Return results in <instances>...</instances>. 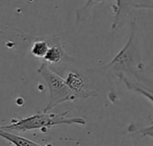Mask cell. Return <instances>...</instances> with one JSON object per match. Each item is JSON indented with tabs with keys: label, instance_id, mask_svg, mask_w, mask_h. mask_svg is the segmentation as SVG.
<instances>
[{
	"label": "cell",
	"instance_id": "obj_1",
	"mask_svg": "<svg viewBox=\"0 0 153 146\" xmlns=\"http://www.w3.org/2000/svg\"><path fill=\"white\" fill-rule=\"evenodd\" d=\"M68 111L62 113H38L21 119H13L11 124L0 126L6 131L26 132L30 130H42L45 132L46 129L58 125H80L87 123L83 117H68Z\"/></svg>",
	"mask_w": 153,
	"mask_h": 146
},
{
	"label": "cell",
	"instance_id": "obj_2",
	"mask_svg": "<svg viewBox=\"0 0 153 146\" xmlns=\"http://www.w3.org/2000/svg\"><path fill=\"white\" fill-rule=\"evenodd\" d=\"M38 73L45 80L50 91V100L47 107L44 109V112L51 111L59 104H61L65 101H75L76 99V95L67 85L65 79L53 72L50 68L49 64L46 62L43 63L39 67Z\"/></svg>",
	"mask_w": 153,
	"mask_h": 146
},
{
	"label": "cell",
	"instance_id": "obj_3",
	"mask_svg": "<svg viewBox=\"0 0 153 146\" xmlns=\"http://www.w3.org/2000/svg\"><path fill=\"white\" fill-rule=\"evenodd\" d=\"M135 23H132L131 32L130 34V38L124 48L118 53V55L114 58V60L110 63V65H114L116 67H129L134 61L135 55V45H134V37H135Z\"/></svg>",
	"mask_w": 153,
	"mask_h": 146
},
{
	"label": "cell",
	"instance_id": "obj_4",
	"mask_svg": "<svg viewBox=\"0 0 153 146\" xmlns=\"http://www.w3.org/2000/svg\"><path fill=\"white\" fill-rule=\"evenodd\" d=\"M138 2L139 0H115L114 9V20L112 24V29H116L124 22L131 11L139 6Z\"/></svg>",
	"mask_w": 153,
	"mask_h": 146
},
{
	"label": "cell",
	"instance_id": "obj_5",
	"mask_svg": "<svg viewBox=\"0 0 153 146\" xmlns=\"http://www.w3.org/2000/svg\"><path fill=\"white\" fill-rule=\"evenodd\" d=\"M65 82L67 85L68 86V88L76 95V99L88 98L96 94L95 92H90L89 90H87L83 78L79 74H76V73H74V72L68 73L67 78L65 79Z\"/></svg>",
	"mask_w": 153,
	"mask_h": 146
},
{
	"label": "cell",
	"instance_id": "obj_6",
	"mask_svg": "<svg viewBox=\"0 0 153 146\" xmlns=\"http://www.w3.org/2000/svg\"><path fill=\"white\" fill-rule=\"evenodd\" d=\"M0 137L5 139L14 146H44L16 134H12L9 131H6L2 128H0Z\"/></svg>",
	"mask_w": 153,
	"mask_h": 146
},
{
	"label": "cell",
	"instance_id": "obj_7",
	"mask_svg": "<svg viewBox=\"0 0 153 146\" xmlns=\"http://www.w3.org/2000/svg\"><path fill=\"white\" fill-rule=\"evenodd\" d=\"M64 55V51L60 46L55 45L50 47L46 55L44 56V60L47 64H59Z\"/></svg>",
	"mask_w": 153,
	"mask_h": 146
},
{
	"label": "cell",
	"instance_id": "obj_8",
	"mask_svg": "<svg viewBox=\"0 0 153 146\" xmlns=\"http://www.w3.org/2000/svg\"><path fill=\"white\" fill-rule=\"evenodd\" d=\"M105 1V0H88V2L86 3V5L79 9L76 11V19H78L79 22L80 21H84L87 18L88 14L92 10V8L98 5V4H102Z\"/></svg>",
	"mask_w": 153,
	"mask_h": 146
},
{
	"label": "cell",
	"instance_id": "obj_9",
	"mask_svg": "<svg viewBox=\"0 0 153 146\" xmlns=\"http://www.w3.org/2000/svg\"><path fill=\"white\" fill-rule=\"evenodd\" d=\"M49 48L48 42L44 40H37L33 44L31 48V53L36 57H44Z\"/></svg>",
	"mask_w": 153,
	"mask_h": 146
},
{
	"label": "cell",
	"instance_id": "obj_10",
	"mask_svg": "<svg viewBox=\"0 0 153 146\" xmlns=\"http://www.w3.org/2000/svg\"><path fill=\"white\" fill-rule=\"evenodd\" d=\"M146 134H149V135H151V136H153V126L152 127H150V128H149V129H147L146 130Z\"/></svg>",
	"mask_w": 153,
	"mask_h": 146
}]
</instances>
